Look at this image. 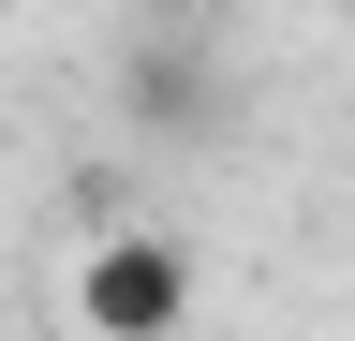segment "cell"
<instances>
[{
  "label": "cell",
  "instance_id": "6da1fadb",
  "mask_svg": "<svg viewBox=\"0 0 355 341\" xmlns=\"http://www.w3.org/2000/svg\"><path fill=\"white\" fill-rule=\"evenodd\" d=\"M207 312V267L178 238L148 223H119V238H89V267H74V326H104V341H178Z\"/></svg>",
  "mask_w": 355,
  "mask_h": 341
},
{
  "label": "cell",
  "instance_id": "7a4b0ae2",
  "mask_svg": "<svg viewBox=\"0 0 355 341\" xmlns=\"http://www.w3.org/2000/svg\"><path fill=\"white\" fill-rule=\"evenodd\" d=\"M178 15H237V0H178Z\"/></svg>",
  "mask_w": 355,
  "mask_h": 341
}]
</instances>
